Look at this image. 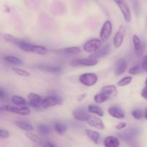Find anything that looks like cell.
<instances>
[{
    "label": "cell",
    "mask_w": 147,
    "mask_h": 147,
    "mask_svg": "<svg viewBox=\"0 0 147 147\" xmlns=\"http://www.w3.org/2000/svg\"><path fill=\"white\" fill-rule=\"evenodd\" d=\"M132 41H133L134 47L135 51L137 52V53L142 52V50H143L144 45L142 44V42L141 39L139 38V37H138L136 34H134L133 36V38H132Z\"/></svg>",
    "instance_id": "obj_23"
},
{
    "label": "cell",
    "mask_w": 147,
    "mask_h": 147,
    "mask_svg": "<svg viewBox=\"0 0 147 147\" xmlns=\"http://www.w3.org/2000/svg\"><path fill=\"white\" fill-rule=\"evenodd\" d=\"M38 70H42L44 72H47V73H59L61 71V67H58V66L51 65L47 64H39L35 65Z\"/></svg>",
    "instance_id": "obj_16"
},
{
    "label": "cell",
    "mask_w": 147,
    "mask_h": 147,
    "mask_svg": "<svg viewBox=\"0 0 147 147\" xmlns=\"http://www.w3.org/2000/svg\"><path fill=\"white\" fill-rule=\"evenodd\" d=\"M113 1L119 7L125 21L126 22H130L131 20V12L130 7L126 0H113Z\"/></svg>",
    "instance_id": "obj_3"
},
{
    "label": "cell",
    "mask_w": 147,
    "mask_h": 147,
    "mask_svg": "<svg viewBox=\"0 0 147 147\" xmlns=\"http://www.w3.org/2000/svg\"><path fill=\"white\" fill-rule=\"evenodd\" d=\"M112 31H113V25L110 20H106L103 24L102 25L101 29L100 31V40L103 42L107 41L109 39L110 36L111 35Z\"/></svg>",
    "instance_id": "obj_6"
},
{
    "label": "cell",
    "mask_w": 147,
    "mask_h": 147,
    "mask_svg": "<svg viewBox=\"0 0 147 147\" xmlns=\"http://www.w3.org/2000/svg\"><path fill=\"white\" fill-rule=\"evenodd\" d=\"M27 98H28V103L30 106L36 109L41 107V103L43 98H42L40 95L34 93H30L27 96Z\"/></svg>",
    "instance_id": "obj_13"
},
{
    "label": "cell",
    "mask_w": 147,
    "mask_h": 147,
    "mask_svg": "<svg viewBox=\"0 0 147 147\" xmlns=\"http://www.w3.org/2000/svg\"><path fill=\"white\" fill-rule=\"evenodd\" d=\"M110 98V96H107L106 94H105L103 92H100L98 93H96L94 96V101L96 103H105L106 101H107Z\"/></svg>",
    "instance_id": "obj_26"
},
{
    "label": "cell",
    "mask_w": 147,
    "mask_h": 147,
    "mask_svg": "<svg viewBox=\"0 0 147 147\" xmlns=\"http://www.w3.org/2000/svg\"><path fill=\"white\" fill-rule=\"evenodd\" d=\"M88 111L92 114L96 115L98 117H103L104 116V111L102 110L101 108L94 104H90L88 106Z\"/></svg>",
    "instance_id": "obj_20"
},
{
    "label": "cell",
    "mask_w": 147,
    "mask_h": 147,
    "mask_svg": "<svg viewBox=\"0 0 147 147\" xmlns=\"http://www.w3.org/2000/svg\"><path fill=\"white\" fill-rule=\"evenodd\" d=\"M144 119L147 121V108L144 111Z\"/></svg>",
    "instance_id": "obj_42"
},
{
    "label": "cell",
    "mask_w": 147,
    "mask_h": 147,
    "mask_svg": "<svg viewBox=\"0 0 147 147\" xmlns=\"http://www.w3.org/2000/svg\"><path fill=\"white\" fill-rule=\"evenodd\" d=\"M98 64V60L92 57H86V58H80L73 60L71 62V65L73 66H87V67H92Z\"/></svg>",
    "instance_id": "obj_9"
},
{
    "label": "cell",
    "mask_w": 147,
    "mask_h": 147,
    "mask_svg": "<svg viewBox=\"0 0 147 147\" xmlns=\"http://www.w3.org/2000/svg\"><path fill=\"white\" fill-rule=\"evenodd\" d=\"M67 126L65 124L63 123H60V122H56L54 124V130L55 131V132L57 134L60 135L64 134L67 131Z\"/></svg>",
    "instance_id": "obj_27"
},
{
    "label": "cell",
    "mask_w": 147,
    "mask_h": 147,
    "mask_svg": "<svg viewBox=\"0 0 147 147\" xmlns=\"http://www.w3.org/2000/svg\"><path fill=\"white\" fill-rule=\"evenodd\" d=\"M16 126L20 129L21 130L25 131L30 132L33 130V126H32V124L27 123L26 121H14Z\"/></svg>",
    "instance_id": "obj_21"
},
{
    "label": "cell",
    "mask_w": 147,
    "mask_h": 147,
    "mask_svg": "<svg viewBox=\"0 0 147 147\" xmlns=\"http://www.w3.org/2000/svg\"><path fill=\"white\" fill-rule=\"evenodd\" d=\"M125 36H126V28L123 25H120L113 39V44L115 48H119L123 45Z\"/></svg>",
    "instance_id": "obj_7"
},
{
    "label": "cell",
    "mask_w": 147,
    "mask_h": 147,
    "mask_svg": "<svg viewBox=\"0 0 147 147\" xmlns=\"http://www.w3.org/2000/svg\"><path fill=\"white\" fill-rule=\"evenodd\" d=\"M132 82V76H125L123 78L121 79L120 80H119L117 83V86L119 87H124V86H128V85L130 84Z\"/></svg>",
    "instance_id": "obj_30"
},
{
    "label": "cell",
    "mask_w": 147,
    "mask_h": 147,
    "mask_svg": "<svg viewBox=\"0 0 147 147\" xmlns=\"http://www.w3.org/2000/svg\"><path fill=\"white\" fill-rule=\"evenodd\" d=\"M3 59L7 63L14 65H23L22 60L19 58V57H15V56L6 55L3 57Z\"/></svg>",
    "instance_id": "obj_22"
},
{
    "label": "cell",
    "mask_w": 147,
    "mask_h": 147,
    "mask_svg": "<svg viewBox=\"0 0 147 147\" xmlns=\"http://www.w3.org/2000/svg\"><path fill=\"white\" fill-rule=\"evenodd\" d=\"M142 70L147 72V55L144 56L143 59L142 61Z\"/></svg>",
    "instance_id": "obj_37"
},
{
    "label": "cell",
    "mask_w": 147,
    "mask_h": 147,
    "mask_svg": "<svg viewBox=\"0 0 147 147\" xmlns=\"http://www.w3.org/2000/svg\"><path fill=\"white\" fill-rule=\"evenodd\" d=\"M6 97V93L4 92V90H3V88H0V98L4 99Z\"/></svg>",
    "instance_id": "obj_39"
},
{
    "label": "cell",
    "mask_w": 147,
    "mask_h": 147,
    "mask_svg": "<svg viewBox=\"0 0 147 147\" xmlns=\"http://www.w3.org/2000/svg\"><path fill=\"white\" fill-rule=\"evenodd\" d=\"M11 70L14 72L15 74L18 75V76H22V77H29L30 76V73L29 72H27V70H23V69L19 68L17 67H11Z\"/></svg>",
    "instance_id": "obj_31"
},
{
    "label": "cell",
    "mask_w": 147,
    "mask_h": 147,
    "mask_svg": "<svg viewBox=\"0 0 147 147\" xmlns=\"http://www.w3.org/2000/svg\"><path fill=\"white\" fill-rule=\"evenodd\" d=\"M131 115L136 120H140L144 117V112L141 109H134L131 112Z\"/></svg>",
    "instance_id": "obj_32"
},
{
    "label": "cell",
    "mask_w": 147,
    "mask_h": 147,
    "mask_svg": "<svg viewBox=\"0 0 147 147\" xmlns=\"http://www.w3.org/2000/svg\"><path fill=\"white\" fill-rule=\"evenodd\" d=\"M108 113L111 117L117 119H123L125 117V114L123 111L117 106H111L108 109Z\"/></svg>",
    "instance_id": "obj_15"
},
{
    "label": "cell",
    "mask_w": 147,
    "mask_h": 147,
    "mask_svg": "<svg viewBox=\"0 0 147 147\" xmlns=\"http://www.w3.org/2000/svg\"><path fill=\"white\" fill-rule=\"evenodd\" d=\"M62 100L60 97L53 96H49L43 98L41 103V107L43 109H48L50 107H54L57 105L60 104Z\"/></svg>",
    "instance_id": "obj_10"
},
{
    "label": "cell",
    "mask_w": 147,
    "mask_h": 147,
    "mask_svg": "<svg viewBox=\"0 0 147 147\" xmlns=\"http://www.w3.org/2000/svg\"><path fill=\"white\" fill-rule=\"evenodd\" d=\"M38 131L42 134H48L50 132V128L47 125L42 123L38 126Z\"/></svg>",
    "instance_id": "obj_34"
},
{
    "label": "cell",
    "mask_w": 147,
    "mask_h": 147,
    "mask_svg": "<svg viewBox=\"0 0 147 147\" xmlns=\"http://www.w3.org/2000/svg\"><path fill=\"white\" fill-rule=\"evenodd\" d=\"M128 67L127 61L124 58H120L116 62L114 73L116 76H120L126 71Z\"/></svg>",
    "instance_id": "obj_14"
},
{
    "label": "cell",
    "mask_w": 147,
    "mask_h": 147,
    "mask_svg": "<svg viewBox=\"0 0 147 147\" xmlns=\"http://www.w3.org/2000/svg\"><path fill=\"white\" fill-rule=\"evenodd\" d=\"M11 103L15 105V106H23V105H25L27 103V101L22 96H17V95H14L11 97Z\"/></svg>",
    "instance_id": "obj_29"
},
{
    "label": "cell",
    "mask_w": 147,
    "mask_h": 147,
    "mask_svg": "<svg viewBox=\"0 0 147 147\" xmlns=\"http://www.w3.org/2000/svg\"><path fill=\"white\" fill-rule=\"evenodd\" d=\"M103 144L105 147H119L120 142L118 138L113 136H109L104 139Z\"/></svg>",
    "instance_id": "obj_19"
},
{
    "label": "cell",
    "mask_w": 147,
    "mask_h": 147,
    "mask_svg": "<svg viewBox=\"0 0 147 147\" xmlns=\"http://www.w3.org/2000/svg\"><path fill=\"white\" fill-rule=\"evenodd\" d=\"M26 136L32 142L38 145H40V146H44L45 144V143L43 142L42 139H40V137H39L37 135L34 134L32 133V132H27L26 133Z\"/></svg>",
    "instance_id": "obj_24"
},
{
    "label": "cell",
    "mask_w": 147,
    "mask_h": 147,
    "mask_svg": "<svg viewBox=\"0 0 147 147\" xmlns=\"http://www.w3.org/2000/svg\"><path fill=\"white\" fill-rule=\"evenodd\" d=\"M126 126H127V123H126V122L121 121V122H119V123H117V124H116V130L121 131V130H122V129H125V128L126 127Z\"/></svg>",
    "instance_id": "obj_36"
},
{
    "label": "cell",
    "mask_w": 147,
    "mask_h": 147,
    "mask_svg": "<svg viewBox=\"0 0 147 147\" xmlns=\"http://www.w3.org/2000/svg\"><path fill=\"white\" fill-rule=\"evenodd\" d=\"M9 136L10 134L8 131L3 129H0V137L1 139H8V138H9Z\"/></svg>",
    "instance_id": "obj_35"
},
{
    "label": "cell",
    "mask_w": 147,
    "mask_h": 147,
    "mask_svg": "<svg viewBox=\"0 0 147 147\" xmlns=\"http://www.w3.org/2000/svg\"><path fill=\"white\" fill-rule=\"evenodd\" d=\"M60 51L63 53H66V54L76 55L81 53V49L77 46H73V47H68L62 49Z\"/></svg>",
    "instance_id": "obj_28"
},
{
    "label": "cell",
    "mask_w": 147,
    "mask_h": 147,
    "mask_svg": "<svg viewBox=\"0 0 147 147\" xmlns=\"http://www.w3.org/2000/svg\"><path fill=\"white\" fill-rule=\"evenodd\" d=\"M88 124L91 127L95 128V129H98V130H104L105 129V124L103 122V121L98 118V116H91L90 115V118L87 121Z\"/></svg>",
    "instance_id": "obj_12"
},
{
    "label": "cell",
    "mask_w": 147,
    "mask_h": 147,
    "mask_svg": "<svg viewBox=\"0 0 147 147\" xmlns=\"http://www.w3.org/2000/svg\"><path fill=\"white\" fill-rule=\"evenodd\" d=\"M86 96H87V95H86V94H83V95H81V96H79L78 100H83V99H84L86 97Z\"/></svg>",
    "instance_id": "obj_41"
},
{
    "label": "cell",
    "mask_w": 147,
    "mask_h": 147,
    "mask_svg": "<svg viewBox=\"0 0 147 147\" xmlns=\"http://www.w3.org/2000/svg\"><path fill=\"white\" fill-rule=\"evenodd\" d=\"M46 144H47V146L48 147H56L55 146L54 144H53L51 143V142H45Z\"/></svg>",
    "instance_id": "obj_40"
},
{
    "label": "cell",
    "mask_w": 147,
    "mask_h": 147,
    "mask_svg": "<svg viewBox=\"0 0 147 147\" xmlns=\"http://www.w3.org/2000/svg\"><path fill=\"white\" fill-rule=\"evenodd\" d=\"M139 135V130L136 128H129L121 133L118 134V136L121 139L127 142L134 140Z\"/></svg>",
    "instance_id": "obj_8"
},
{
    "label": "cell",
    "mask_w": 147,
    "mask_h": 147,
    "mask_svg": "<svg viewBox=\"0 0 147 147\" xmlns=\"http://www.w3.org/2000/svg\"><path fill=\"white\" fill-rule=\"evenodd\" d=\"M141 96L143 98L147 100V84H145V86L143 88L141 92Z\"/></svg>",
    "instance_id": "obj_38"
},
{
    "label": "cell",
    "mask_w": 147,
    "mask_h": 147,
    "mask_svg": "<svg viewBox=\"0 0 147 147\" xmlns=\"http://www.w3.org/2000/svg\"><path fill=\"white\" fill-rule=\"evenodd\" d=\"M142 65H136L133 66V67H131L129 69V73L130 75H132V76H136V75L139 74L142 72Z\"/></svg>",
    "instance_id": "obj_33"
},
{
    "label": "cell",
    "mask_w": 147,
    "mask_h": 147,
    "mask_svg": "<svg viewBox=\"0 0 147 147\" xmlns=\"http://www.w3.org/2000/svg\"><path fill=\"white\" fill-rule=\"evenodd\" d=\"M85 132H86V136H88V138L91 142H93V143L96 144H98L100 143V134L99 132L88 129L85 130Z\"/></svg>",
    "instance_id": "obj_18"
},
{
    "label": "cell",
    "mask_w": 147,
    "mask_h": 147,
    "mask_svg": "<svg viewBox=\"0 0 147 147\" xmlns=\"http://www.w3.org/2000/svg\"><path fill=\"white\" fill-rule=\"evenodd\" d=\"M117 91V88L114 85H109V86H103L101 88V92L104 93L109 96H111L114 95Z\"/></svg>",
    "instance_id": "obj_25"
},
{
    "label": "cell",
    "mask_w": 147,
    "mask_h": 147,
    "mask_svg": "<svg viewBox=\"0 0 147 147\" xmlns=\"http://www.w3.org/2000/svg\"><path fill=\"white\" fill-rule=\"evenodd\" d=\"M111 50V47L109 46V45H106L103 46V47L99 49L98 51H96V53H93L89 57H92V58H94L97 60L98 58H100V57H106V55L109 54Z\"/></svg>",
    "instance_id": "obj_17"
},
{
    "label": "cell",
    "mask_w": 147,
    "mask_h": 147,
    "mask_svg": "<svg viewBox=\"0 0 147 147\" xmlns=\"http://www.w3.org/2000/svg\"><path fill=\"white\" fill-rule=\"evenodd\" d=\"M79 81L83 86L91 87L98 82V76L94 73H85L79 76Z\"/></svg>",
    "instance_id": "obj_4"
},
{
    "label": "cell",
    "mask_w": 147,
    "mask_h": 147,
    "mask_svg": "<svg viewBox=\"0 0 147 147\" xmlns=\"http://www.w3.org/2000/svg\"><path fill=\"white\" fill-rule=\"evenodd\" d=\"M43 147H48V146H47V144H46V143H45V144L44 146H43Z\"/></svg>",
    "instance_id": "obj_43"
},
{
    "label": "cell",
    "mask_w": 147,
    "mask_h": 147,
    "mask_svg": "<svg viewBox=\"0 0 147 147\" xmlns=\"http://www.w3.org/2000/svg\"><path fill=\"white\" fill-rule=\"evenodd\" d=\"M0 111H1L11 112V113L21 115V116H27V115H29L31 113L30 109V108L27 107V106L18 107V106H9V105L1 106V107H0Z\"/></svg>",
    "instance_id": "obj_2"
},
{
    "label": "cell",
    "mask_w": 147,
    "mask_h": 147,
    "mask_svg": "<svg viewBox=\"0 0 147 147\" xmlns=\"http://www.w3.org/2000/svg\"><path fill=\"white\" fill-rule=\"evenodd\" d=\"M73 116L76 120L79 121H88L90 115L88 114L86 109L83 108H78L73 111Z\"/></svg>",
    "instance_id": "obj_11"
},
{
    "label": "cell",
    "mask_w": 147,
    "mask_h": 147,
    "mask_svg": "<svg viewBox=\"0 0 147 147\" xmlns=\"http://www.w3.org/2000/svg\"><path fill=\"white\" fill-rule=\"evenodd\" d=\"M3 38L4 39L5 41L15 45L20 50L26 52V53H35V54L40 55H45L47 53V49L44 46L32 44L24 40L17 38L11 34H4Z\"/></svg>",
    "instance_id": "obj_1"
},
{
    "label": "cell",
    "mask_w": 147,
    "mask_h": 147,
    "mask_svg": "<svg viewBox=\"0 0 147 147\" xmlns=\"http://www.w3.org/2000/svg\"><path fill=\"white\" fill-rule=\"evenodd\" d=\"M103 42L98 38H92L88 40L83 45V50L88 53H94L101 48Z\"/></svg>",
    "instance_id": "obj_5"
}]
</instances>
